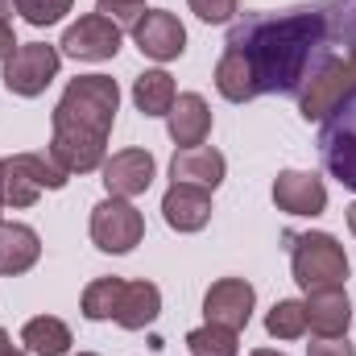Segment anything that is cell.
Wrapping results in <instances>:
<instances>
[{
	"label": "cell",
	"instance_id": "6da1fadb",
	"mask_svg": "<svg viewBox=\"0 0 356 356\" xmlns=\"http://www.w3.org/2000/svg\"><path fill=\"white\" fill-rule=\"evenodd\" d=\"M356 46V0H315L286 13H253L228 33L257 95H298L336 54Z\"/></svg>",
	"mask_w": 356,
	"mask_h": 356
},
{
	"label": "cell",
	"instance_id": "7a4b0ae2",
	"mask_svg": "<svg viewBox=\"0 0 356 356\" xmlns=\"http://www.w3.org/2000/svg\"><path fill=\"white\" fill-rule=\"evenodd\" d=\"M120 88L112 75H79L54 104L50 158L67 175H91L108 162V133L116 124Z\"/></svg>",
	"mask_w": 356,
	"mask_h": 356
},
{
	"label": "cell",
	"instance_id": "3957f363",
	"mask_svg": "<svg viewBox=\"0 0 356 356\" xmlns=\"http://www.w3.org/2000/svg\"><path fill=\"white\" fill-rule=\"evenodd\" d=\"M282 245L290 249L294 282L311 290H336L348 282V253L332 232H282Z\"/></svg>",
	"mask_w": 356,
	"mask_h": 356
},
{
	"label": "cell",
	"instance_id": "277c9868",
	"mask_svg": "<svg viewBox=\"0 0 356 356\" xmlns=\"http://www.w3.org/2000/svg\"><path fill=\"white\" fill-rule=\"evenodd\" d=\"M319 158L327 175L356 191V88L319 120Z\"/></svg>",
	"mask_w": 356,
	"mask_h": 356
},
{
	"label": "cell",
	"instance_id": "5b68a950",
	"mask_svg": "<svg viewBox=\"0 0 356 356\" xmlns=\"http://www.w3.org/2000/svg\"><path fill=\"white\" fill-rule=\"evenodd\" d=\"M67 170L46 154H13L4 158V207H33L42 191H63Z\"/></svg>",
	"mask_w": 356,
	"mask_h": 356
},
{
	"label": "cell",
	"instance_id": "8992f818",
	"mask_svg": "<svg viewBox=\"0 0 356 356\" xmlns=\"http://www.w3.org/2000/svg\"><path fill=\"white\" fill-rule=\"evenodd\" d=\"M353 88H356V46L344 50V54H336L327 67H319L302 83V91H298V116L302 120H323Z\"/></svg>",
	"mask_w": 356,
	"mask_h": 356
},
{
	"label": "cell",
	"instance_id": "52a82bcc",
	"mask_svg": "<svg viewBox=\"0 0 356 356\" xmlns=\"http://www.w3.org/2000/svg\"><path fill=\"white\" fill-rule=\"evenodd\" d=\"M145 236V220L129 199L108 195L104 203L91 207V241L104 253H133Z\"/></svg>",
	"mask_w": 356,
	"mask_h": 356
},
{
	"label": "cell",
	"instance_id": "ba28073f",
	"mask_svg": "<svg viewBox=\"0 0 356 356\" xmlns=\"http://www.w3.org/2000/svg\"><path fill=\"white\" fill-rule=\"evenodd\" d=\"M58 63H63V54H58L54 46L29 42V46H17V50L4 58V75H0V79H4V88L13 91V95L33 99V95H42V91L54 83Z\"/></svg>",
	"mask_w": 356,
	"mask_h": 356
},
{
	"label": "cell",
	"instance_id": "9c48e42d",
	"mask_svg": "<svg viewBox=\"0 0 356 356\" xmlns=\"http://www.w3.org/2000/svg\"><path fill=\"white\" fill-rule=\"evenodd\" d=\"M120 42H124V29L112 21V17H104V13H83L67 33H63V54H71V58H79V63H108V58H116V50H120Z\"/></svg>",
	"mask_w": 356,
	"mask_h": 356
},
{
	"label": "cell",
	"instance_id": "30bf717a",
	"mask_svg": "<svg viewBox=\"0 0 356 356\" xmlns=\"http://www.w3.org/2000/svg\"><path fill=\"white\" fill-rule=\"evenodd\" d=\"M253 302H257V290L245 277H220L203 294V315H207V323L228 327V332L241 336L253 319Z\"/></svg>",
	"mask_w": 356,
	"mask_h": 356
},
{
	"label": "cell",
	"instance_id": "8fae6325",
	"mask_svg": "<svg viewBox=\"0 0 356 356\" xmlns=\"http://www.w3.org/2000/svg\"><path fill=\"white\" fill-rule=\"evenodd\" d=\"M129 33H133L137 50L145 58H154V63H175L178 54L186 50V29H182V21H178L175 13H166V8H145L129 25Z\"/></svg>",
	"mask_w": 356,
	"mask_h": 356
},
{
	"label": "cell",
	"instance_id": "7c38bea8",
	"mask_svg": "<svg viewBox=\"0 0 356 356\" xmlns=\"http://www.w3.org/2000/svg\"><path fill=\"white\" fill-rule=\"evenodd\" d=\"M99 170H104L108 195H116V199H137V195H145V191L154 186L158 162H154L149 149H120V154H112Z\"/></svg>",
	"mask_w": 356,
	"mask_h": 356
},
{
	"label": "cell",
	"instance_id": "4fadbf2b",
	"mask_svg": "<svg viewBox=\"0 0 356 356\" xmlns=\"http://www.w3.org/2000/svg\"><path fill=\"white\" fill-rule=\"evenodd\" d=\"M273 203L277 211L286 216H323L327 207V186L319 175H307V170H282L273 178Z\"/></svg>",
	"mask_w": 356,
	"mask_h": 356
},
{
	"label": "cell",
	"instance_id": "5bb4252c",
	"mask_svg": "<svg viewBox=\"0 0 356 356\" xmlns=\"http://www.w3.org/2000/svg\"><path fill=\"white\" fill-rule=\"evenodd\" d=\"M162 216L175 232H199L211 220V191L203 186H186V182H170V191L162 195Z\"/></svg>",
	"mask_w": 356,
	"mask_h": 356
},
{
	"label": "cell",
	"instance_id": "9a60e30c",
	"mask_svg": "<svg viewBox=\"0 0 356 356\" xmlns=\"http://www.w3.org/2000/svg\"><path fill=\"white\" fill-rule=\"evenodd\" d=\"M166 129H170V141L178 149H191V145H203L207 133H211V108L199 91H186L178 95L175 108L166 112Z\"/></svg>",
	"mask_w": 356,
	"mask_h": 356
},
{
	"label": "cell",
	"instance_id": "2e32d148",
	"mask_svg": "<svg viewBox=\"0 0 356 356\" xmlns=\"http://www.w3.org/2000/svg\"><path fill=\"white\" fill-rule=\"evenodd\" d=\"M224 170H228V162L211 145H191V149H178L170 158V178L186 182V186H203V191H216L224 182Z\"/></svg>",
	"mask_w": 356,
	"mask_h": 356
},
{
	"label": "cell",
	"instance_id": "e0dca14e",
	"mask_svg": "<svg viewBox=\"0 0 356 356\" xmlns=\"http://www.w3.org/2000/svg\"><path fill=\"white\" fill-rule=\"evenodd\" d=\"M42 257V236L29 228V224H17V220H0V273L4 277H17V273H29Z\"/></svg>",
	"mask_w": 356,
	"mask_h": 356
},
{
	"label": "cell",
	"instance_id": "ac0fdd59",
	"mask_svg": "<svg viewBox=\"0 0 356 356\" xmlns=\"http://www.w3.org/2000/svg\"><path fill=\"white\" fill-rule=\"evenodd\" d=\"M348 323H353V302L344 286L307 294V327L315 336H348Z\"/></svg>",
	"mask_w": 356,
	"mask_h": 356
},
{
	"label": "cell",
	"instance_id": "d6986e66",
	"mask_svg": "<svg viewBox=\"0 0 356 356\" xmlns=\"http://www.w3.org/2000/svg\"><path fill=\"white\" fill-rule=\"evenodd\" d=\"M162 315V290L154 286V282H129L124 286V298H120V307H116V323L120 327H129V332H141V327H149L154 319Z\"/></svg>",
	"mask_w": 356,
	"mask_h": 356
},
{
	"label": "cell",
	"instance_id": "ffe728a7",
	"mask_svg": "<svg viewBox=\"0 0 356 356\" xmlns=\"http://www.w3.org/2000/svg\"><path fill=\"white\" fill-rule=\"evenodd\" d=\"M21 344H25L29 356H67L75 340H71V327H67L63 319L38 315V319H29V323L21 327Z\"/></svg>",
	"mask_w": 356,
	"mask_h": 356
},
{
	"label": "cell",
	"instance_id": "44dd1931",
	"mask_svg": "<svg viewBox=\"0 0 356 356\" xmlns=\"http://www.w3.org/2000/svg\"><path fill=\"white\" fill-rule=\"evenodd\" d=\"M178 99V88L166 71H145L133 79V104L141 116H166Z\"/></svg>",
	"mask_w": 356,
	"mask_h": 356
},
{
	"label": "cell",
	"instance_id": "7402d4cb",
	"mask_svg": "<svg viewBox=\"0 0 356 356\" xmlns=\"http://www.w3.org/2000/svg\"><path fill=\"white\" fill-rule=\"evenodd\" d=\"M124 277H95L88 282V290H83V315H88L91 323H104V319H112L116 315V307H120V298H124Z\"/></svg>",
	"mask_w": 356,
	"mask_h": 356
},
{
	"label": "cell",
	"instance_id": "603a6c76",
	"mask_svg": "<svg viewBox=\"0 0 356 356\" xmlns=\"http://www.w3.org/2000/svg\"><path fill=\"white\" fill-rule=\"evenodd\" d=\"M266 332L273 340H298V336H307V302H298V298L273 302L266 315Z\"/></svg>",
	"mask_w": 356,
	"mask_h": 356
},
{
	"label": "cell",
	"instance_id": "cb8c5ba5",
	"mask_svg": "<svg viewBox=\"0 0 356 356\" xmlns=\"http://www.w3.org/2000/svg\"><path fill=\"white\" fill-rule=\"evenodd\" d=\"M186 348H191V356H236L241 353V340H236V332H228V327L203 323V327L186 332Z\"/></svg>",
	"mask_w": 356,
	"mask_h": 356
},
{
	"label": "cell",
	"instance_id": "d4e9b609",
	"mask_svg": "<svg viewBox=\"0 0 356 356\" xmlns=\"http://www.w3.org/2000/svg\"><path fill=\"white\" fill-rule=\"evenodd\" d=\"M13 4H17V13H21L29 25L46 29V25H58V21L71 13L75 0H13Z\"/></svg>",
	"mask_w": 356,
	"mask_h": 356
},
{
	"label": "cell",
	"instance_id": "484cf974",
	"mask_svg": "<svg viewBox=\"0 0 356 356\" xmlns=\"http://www.w3.org/2000/svg\"><path fill=\"white\" fill-rule=\"evenodd\" d=\"M191 13L207 25H228L236 13H241V0H186Z\"/></svg>",
	"mask_w": 356,
	"mask_h": 356
},
{
	"label": "cell",
	"instance_id": "4316f807",
	"mask_svg": "<svg viewBox=\"0 0 356 356\" xmlns=\"http://www.w3.org/2000/svg\"><path fill=\"white\" fill-rule=\"evenodd\" d=\"M99 8L95 13H104V17H112L116 25H133L141 13H145V0H95Z\"/></svg>",
	"mask_w": 356,
	"mask_h": 356
},
{
	"label": "cell",
	"instance_id": "83f0119b",
	"mask_svg": "<svg viewBox=\"0 0 356 356\" xmlns=\"http://www.w3.org/2000/svg\"><path fill=\"white\" fill-rule=\"evenodd\" d=\"M307 356H356V344L348 336H315L307 344Z\"/></svg>",
	"mask_w": 356,
	"mask_h": 356
},
{
	"label": "cell",
	"instance_id": "f1b7e54d",
	"mask_svg": "<svg viewBox=\"0 0 356 356\" xmlns=\"http://www.w3.org/2000/svg\"><path fill=\"white\" fill-rule=\"evenodd\" d=\"M13 50H17V33H13L8 17H0V58H8Z\"/></svg>",
	"mask_w": 356,
	"mask_h": 356
},
{
	"label": "cell",
	"instance_id": "f546056e",
	"mask_svg": "<svg viewBox=\"0 0 356 356\" xmlns=\"http://www.w3.org/2000/svg\"><path fill=\"white\" fill-rule=\"evenodd\" d=\"M13 353H17V348H13V340H8V332L0 327V356H13Z\"/></svg>",
	"mask_w": 356,
	"mask_h": 356
},
{
	"label": "cell",
	"instance_id": "4dcf8cb0",
	"mask_svg": "<svg viewBox=\"0 0 356 356\" xmlns=\"http://www.w3.org/2000/svg\"><path fill=\"white\" fill-rule=\"evenodd\" d=\"M348 228H353V236H356V203L348 207Z\"/></svg>",
	"mask_w": 356,
	"mask_h": 356
},
{
	"label": "cell",
	"instance_id": "1f68e13d",
	"mask_svg": "<svg viewBox=\"0 0 356 356\" xmlns=\"http://www.w3.org/2000/svg\"><path fill=\"white\" fill-rule=\"evenodd\" d=\"M249 356H286V353H273V348H257V353H249Z\"/></svg>",
	"mask_w": 356,
	"mask_h": 356
},
{
	"label": "cell",
	"instance_id": "d6a6232c",
	"mask_svg": "<svg viewBox=\"0 0 356 356\" xmlns=\"http://www.w3.org/2000/svg\"><path fill=\"white\" fill-rule=\"evenodd\" d=\"M0 203H4V162H0Z\"/></svg>",
	"mask_w": 356,
	"mask_h": 356
},
{
	"label": "cell",
	"instance_id": "836d02e7",
	"mask_svg": "<svg viewBox=\"0 0 356 356\" xmlns=\"http://www.w3.org/2000/svg\"><path fill=\"white\" fill-rule=\"evenodd\" d=\"M8 8H13V0H0V17H4V13H8Z\"/></svg>",
	"mask_w": 356,
	"mask_h": 356
},
{
	"label": "cell",
	"instance_id": "e575fe53",
	"mask_svg": "<svg viewBox=\"0 0 356 356\" xmlns=\"http://www.w3.org/2000/svg\"><path fill=\"white\" fill-rule=\"evenodd\" d=\"M13 356H29V353H13Z\"/></svg>",
	"mask_w": 356,
	"mask_h": 356
},
{
	"label": "cell",
	"instance_id": "d590c367",
	"mask_svg": "<svg viewBox=\"0 0 356 356\" xmlns=\"http://www.w3.org/2000/svg\"><path fill=\"white\" fill-rule=\"evenodd\" d=\"M79 356H95V353H79Z\"/></svg>",
	"mask_w": 356,
	"mask_h": 356
},
{
	"label": "cell",
	"instance_id": "8d00e7d4",
	"mask_svg": "<svg viewBox=\"0 0 356 356\" xmlns=\"http://www.w3.org/2000/svg\"><path fill=\"white\" fill-rule=\"evenodd\" d=\"M0 211H4V203H0Z\"/></svg>",
	"mask_w": 356,
	"mask_h": 356
}]
</instances>
